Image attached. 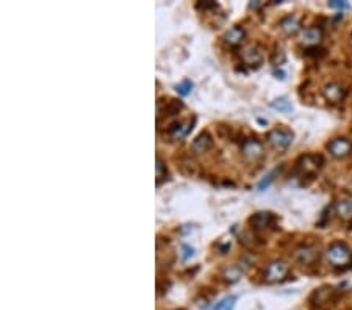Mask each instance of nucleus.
<instances>
[{
    "instance_id": "5",
    "label": "nucleus",
    "mask_w": 352,
    "mask_h": 310,
    "mask_svg": "<svg viewBox=\"0 0 352 310\" xmlns=\"http://www.w3.org/2000/svg\"><path fill=\"white\" fill-rule=\"evenodd\" d=\"M290 273V266H288L283 260H274L268 263L265 269V281L269 284H277L285 281V277Z\"/></svg>"
},
{
    "instance_id": "11",
    "label": "nucleus",
    "mask_w": 352,
    "mask_h": 310,
    "mask_svg": "<svg viewBox=\"0 0 352 310\" xmlns=\"http://www.w3.org/2000/svg\"><path fill=\"white\" fill-rule=\"evenodd\" d=\"M318 249L313 246H301L295 251V259L302 265H311L318 260Z\"/></svg>"
},
{
    "instance_id": "22",
    "label": "nucleus",
    "mask_w": 352,
    "mask_h": 310,
    "mask_svg": "<svg viewBox=\"0 0 352 310\" xmlns=\"http://www.w3.org/2000/svg\"><path fill=\"white\" fill-rule=\"evenodd\" d=\"M271 107L279 110V111H291V102H288V99L282 98V99H277L274 102H271Z\"/></svg>"
},
{
    "instance_id": "6",
    "label": "nucleus",
    "mask_w": 352,
    "mask_h": 310,
    "mask_svg": "<svg viewBox=\"0 0 352 310\" xmlns=\"http://www.w3.org/2000/svg\"><path fill=\"white\" fill-rule=\"evenodd\" d=\"M265 149L257 138H247L241 143V155L247 162H257L263 157Z\"/></svg>"
},
{
    "instance_id": "2",
    "label": "nucleus",
    "mask_w": 352,
    "mask_h": 310,
    "mask_svg": "<svg viewBox=\"0 0 352 310\" xmlns=\"http://www.w3.org/2000/svg\"><path fill=\"white\" fill-rule=\"evenodd\" d=\"M326 259L327 262L335 266V268H343L346 265L350 263L352 260V253L349 249V246L344 244V243H332L329 247H327V251H326Z\"/></svg>"
},
{
    "instance_id": "9",
    "label": "nucleus",
    "mask_w": 352,
    "mask_h": 310,
    "mask_svg": "<svg viewBox=\"0 0 352 310\" xmlns=\"http://www.w3.org/2000/svg\"><path fill=\"white\" fill-rule=\"evenodd\" d=\"M240 56H241L243 63L246 66H249V68H259L262 65V61H263V55H262V52L257 47H246V49H243L241 53H240Z\"/></svg>"
},
{
    "instance_id": "20",
    "label": "nucleus",
    "mask_w": 352,
    "mask_h": 310,
    "mask_svg": "<svg viewBox=\"0 0 352 310\" xmlns=\"http://www.w3.org/2000/svg\"><path fill=\"white\" fill-rule=\"evenodd\" d=\"M155 171H157V185H160L163 180H166L168 177V169H166V165L163 163V160L157 157V165H155Z\"/></svg>"
},
{
    "instance_id": "16",
    "label": "nucleus",
    "mask_w": 352,
    "mask_h": 310,
    "mask_svg": "<svg viewBox=\"0 0 352 310\" xmlns=\"http://www.w3.org/2000/svg\"><path fill=\"white\" fill-rule=\"evenodd\" d=\"M323 40V30L319 27H310L302 35V43L305 46H316Z\"/></svg>"
},
{
    "instance_id": "4",
    "label": "nucleus",
    "mask_w": 352,
    "mask_h": 310,
    "mask_svg": "<svg viewBox=\"0 0 352 310\" xmlns=\"http://www.w3.org/2000/svg\"><path fill=\"white\" fill-rule=\"evenodd\" d=\"M335 299V288L334 287H321L311 293L310 296V305L315 310H323L329 307Z\"/></svg>"
},
{
    "instance_id": "10",
    "label": "nucleus",
    "mask_w": 352,
    "mask_h": 310,
    "mask_svg": "<svg viewBox=\"0 0 352 310\" xmlns=\"http://www.w3.org/2000/svg\"><path fill=\"white\" fill-rule=\"evenodd\" d=\"M194 126V118L193 119H186V121H179L169 127V137L172 140H183Z\"/></svg>"
},
{
    "instance_id": "8",
    "label": "nucleus",
    "mask_w": 352,
    "mask_h": 310,
    "mask_svg": "<svg viewBox=\"0 0 352 310\" xmlns=\"http://www.w3.org/2000/svg\"><path fill=\"white\" fill-rule=\"evenodd\" d=\"M327 149L335 159H344L352 152V143L347 138H335L327 144Z\"/></svg>"
},
{
    "instance_id": "1",
    "label": "nucleus",
    "mask_w": 352,
    "mask_h": 310,
    "mask_svg": "<svg viewBox=\"0 0 352 310\" xmlns=\"http://www.w3.org/2000/svg\"><path fill=\"white\" fill-rule=\"evenodd\" d=\"M323 165H324V159L321 157V155L307 153V155H302V157L298 160V163H296V172L301 177L311 179L319 171H321Z\"/></svg>"
},
{
    "instance_id": "3",
    "label": "nucleus",
    "mask_w": 352,
    "mask_h": 310,
    "mask_svg": "<svg viewBox=\"0 0 352 310\" xmlns=\"http://www.w3.org/2000/svg\"><path fill=\"white\" fill-rule=\"evenodd\" d=\"M293 132L288 129H274L268 133V143L279 152L286 150L293 143Z\"/></svg>"
},
{
    "instance_id": "13",
    "label": "nucleus",
    "mask_w": 352,
    "mask_h": 310,
    "mask_svg": "<svg viewBox=\"0 0 352 310\" xmlns=\"http://www.w3.org/2000/svg\"><path fill=\"white\" fill-rule=\"evenodd\" d=\"M323 94H324V98H326L329 102L337 104V102H340V101L344 99V96H346V89H344L341 85H338V83H327V85L323 88Z\"/></svg>"
},
{
    "instance_id": "19",
    "label": "nucleus",
    "mask_w": 352,
    "mask_h": 310,
    "mask_svg": "<svg viewBox=\"0 0 352 310\" xmlns=\"http://www.w3.org/2000/svg\"><path fill=\"white\" fill-rule=\"evenodd\" d=\"M235 302H237V298L235 296H227V298H224L222 301H219L218 304L208 305V307H205L202 310H233Z\"/></svg>"
},
{
    "instance_id": "7",
    "label": "nucleus",
    "mask_w": 352,
    "mask_h": 310,
    "mask_svg": "<svg viewBox=\"0 0 352 310\" xmlns=\"http://www.w3.org/2000/svg\"><path fill=\"white\" fill-rule=\"evenodd\" d=\"M277 218L269 213V211H259V213H255L252 218L249 220L250 226L255 229V230H266V229H271L274 224H276Z\"/></svg>"
},
{
    "instance_id": "21",
    "label": "nucleus",
    "mask_w": 352,
    "mask_h": 310,
    "mask_svg": "<svg viewBox=\"0 0 352 310\" xmlns=\"http://www.w3.org/2000/svg\"><path fill=\"white\" fill-rule=\"evenodd\" d=\"M182 108H183L182 102H179V101H169V102H166L165 114H166V116H174V114H177Z\"/></svg>"
},
{
    "instance_id": "24",
    "label": "nucleus",
    "mask_w": 352,
    "mask_h": 310,
    "mask_svg": "<svg viewBox=\"0 0 352 310\" xmlns=\"http://www.w3.org/2000/svg\"><path fill=\"white\" fill-rule=\"evenodd\" d=\"M276 174H277V171H272L269 176H266V179H263V180L259 183V191H263L265 188H268V187H269V183L274 180V176H276Z\"/></svg>"
},
{
    "instance_id": "18",
    "label": "nucleus",
    "mask_w": 352,
    "mask_h": 310,
    "mask_svg": "<svg viewBox=\"0 0 352 310\" xmlns=\"http://www.w3.org/2000/svg\"><path fill=\"white\" fill-rule=\"evenodd\" d=\"M243 274H244V269L240 265H229L222 271V279L229 284H233V282L240 281Z\"/></svg>"
},
{
    "instance_id": "25",
    "label": "nucleus",
    "mask_w": 352,
    "mask_h": 310,
    "mask_svg": "<svg viewBox=\"0 0 352 310\" xmlns=\"http://www.w3.org/2000/svg\"><path fill=\"white\" fill-rule=\"evenodd\" d=\"M329 7L337 8V10H349L350 8V5L347 2H341V0H332V2H329Z\"/></svg>"
},
{
    "instance_id": "26",
    "label": "nucleus",
    "mask_w": 352,
    "mask_h": 310,
    "mask_svg": "<svg viewBox=\"0 0 352 310\" xmlns=\"http://www.w3.org/2000/svg\"><path fill=\"white\" fill-rule=\"evenodd\" d=\"M198 7H199V8H204V10H205V8H214V7H216V4H214V2H211V0H208V2L199 4Z\"/></svg>"
},
{
    "instance_id": "15",
    "label": "nucleus",
    "mask_w": 352,
    "mask_h": 310,
    "mask_svg": "<svg viewBox=\"0 0 352 310\" xmlns=\"http://www.w3.org/2000/svg\"><path fill=\"white\" fill-rule=\"evenodd\" d=\"M280 28L282 32L288 36H293L299 32L301 28V22L296 16H286L280 21Z\"/></svg>"
},
{
    "instance_id": "23",
    "label": "nucleus",
    "mask_w": 352,
    "mask_h": 310,
    "mask_svg": "<svg viewBox=\"0 0 352 310\" xmlns=\"http://www.w3.org/2000/svg\"><path fill=\"white\" fill-rule=\"evenodd\" d=\"M175 89H177L179 94L186 96V94H189V92H191V89H193V82H191V80H183V82H180L175 86Z\"/></svg>"
},
{
    "instance_id": "12",
    "label": "nucleus",
    "mask_w": 352,
    "mask_h": 310,
    "mask_svg": "<svg viewBox=\"0 0 352 310\" xmlns=\"http://www.w3.org/2000/svg\"><path fill=\"white\" fill-rule=\"evenodd\" d=\"M244 38H246V32L241 25H233L224 33V41L230 47H238L244 41Z\"/></svg>"
},
{
    "instance_id": "14",
    "label": "nucleus",
    "mask_w": 352,
    "mask_h": 310,
    "mask_svg": "<svg viewBox=\"0 0 352 310\" xmlns=\"http://www.w3.org/2000/svg\"><path fill=\"white\" fill-rule=\"evenodd\" d=\"M213 144V140L210 137L208 132H202L196 137V140L193 141V144H191V149H193L194 153H205Z\"/></svg>"
},
{
    "instance_id": "17",
    "label": "nucleus",
    "mask_w": 352,
    "mask_h": 310,
    "mask_svg": "<svg viewBox=\"0 0 352 310\" xmlns=\"http://www.w3.org/2000/svg\"><path fill=\"white\" fill-rule=\"evenodd\" d=\"M335 211L341 220H352V199H340L335 202Z\"/></svg>"
}]
</instances>
